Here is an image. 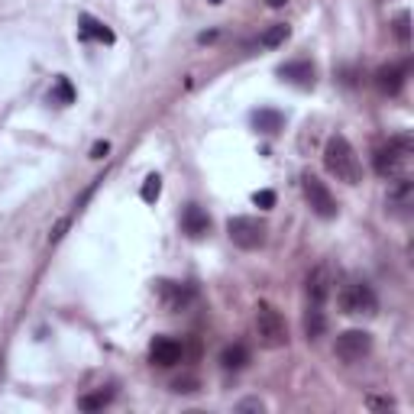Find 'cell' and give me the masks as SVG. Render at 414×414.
I'll return each instance as SVG.
<instances>
[{
  "label": "cell",
  "instance_id": "cell-1",
  "mask_svg": "<svg viewBox=\"0 0 414 414\" xmlns=\"http://www.w3.org/2000/svg\"><path fill=\"white\" fill-rule=\"evenodd\" d=\"M324 169L337 182H346V184H360L362 182V165L356 159V149L350 146L346 136H330L327 146H324Z\"/></svg>",
  "mask_w": 414,
  "mask_h": 414
},
{
  "label": "cell",
  "instance_id": "cell-2",
  "mask_svg": "<svg viewBox=\"0 0 414 414\" xmlns=\"http://www.w3.org/2000/svg\"><path fill=\"white\" fill-rule=\"evenodd\" d=\"M256 337H259V343L268 346V350H278V346L288 343V324H285V317L278 314L272 304H266V301L256 307Z\"/></svg>",
  "mask_w": 414,
  "mask_h": 414
},
{
  "label": "cell",
  "instance_id": "cell-3",
  "mask_svg": "<svg viewBox=\"0 0 414 414\" xmlns=\"http://www.w3.org/2000/svg\"><path fill=\"white\" fill-rule=\"evenodd\" d=\"M266 233H268V227L259 217L243 214V217H230L227 220V237L239 249H259V246H266Z\"/></svg>",
  "mask_w": 414,
  "mask_h": 414
},
{
  "label": "cell",
  "instance_id": "cell-4",
  "mask_svg": "<svg viewBox=\"0 0 414 414\" xmlns=\"http://www.w3.org/2000/svg\"><path fill=\"white\" fill-rule=\"evenodd\" d=\"M408 155H411V139H408V136H395V139H389L385 146L376 149L372 165H376V172L382 178H395L401 172V165L408 162Z\"/></svg>",
  "mask_w": 414,
  "mask_h": 414
},
{
  "label": "cell",
  "instance_id": "cell-5",
  "mask_svg": "<svg viewBox=\"0 0 414 414\" xmlns=\"http://www.w3.org/2000/svg\"><path fill=\"white\" fill-rule=\"evenodd\" d=\"M340 307H343V314H376L379 298L366 282H353L340 292Z\"/></svg>",
  "mask_w": 414,
  "mask_h": 414
},
{
  "label": "cell",
  "instance_id": "cell-6",
  "mask_svg": "<svg viewBox=\"0 0 414 414\" xmlns=\"http://www.w3.org/2000/svg\"><path fill=\"white\" fill-rule=\"evenodd\" d=\"M369 350H372V337L366 330H343L333 343V353L343 362H360L362 356H369Z\"/></svg>",
  "mask_w": 414,
  "mask_h": 414
},
{
  "label": "cell",
  "instance_id": "cell-7",
  "mask_svg": "<svg viewBox=\"0 0 414 414\" xmlns=\"http://www.w3.org/2000/svg\"><path fill=\"white\" fill-rule=\"evenodd\" d=\"M301 182H304V194H307L311 211H314L317 217H324V220H333V217H337V201H333V194H330L327 184H324L321 178H314V175H304Z\"/></svg>",
  "mask_w": 414,
  "mask_h": 414
},
{
  "label": "cell",
  "instance_id": "cell-8",
  "mask_svg": "<svg viewBox=\"0 0 414 414\" xmlns=\"http://www.w3.org/2000/svg\"><path fill=\"white\" fill-rule=\"evenodd\" d=\"M155 292H159V301L169 314H178V311H184L194 301V288L191 285H182V282H159Z\"/></svg>",
  "mask_w": 414,
  "mask_h": 414
},
{
  "label": "cell",
  "instance_id": "cell-9",
  "mask_svg": "<svg viewBox=\"0 0 414 414\" xmlns=\"http://www.w3.org/2000/svg\"><path fill=\"white\" fill-rule=\"evenodd\" d=\"M307 298H311V304H324V301L330 298V292H333V276H330L327 266H317L307 272Z\"/></svg>",
  "mask_w": 414,
  "mask_h": 414
},
{
  "label": "cell",
  "instance_id": "cell-10",
  "mask_svg": "<svg viewBox=\"0 0 414 414\" xmlns=\"http://www.w3.org/2000/svg\"><path fill=\"white\" fill-rule=\"evenodd\" d=\"M182 356H184L182 343H178V340H172V337H155L153 346H149V360H153L155 366H162V369H169V366H175V362H182Z\"/></svg>",
  "mask_w": 414,
  "mask_h": 414
},
{
  "label": "cell",
  "instance_id": "cell-11",
  "mask_svg": "<svg viewBox=\"0 0 414 414\" xmlns=\"http://www.w3.org/2000/svg\"><path fill=\"white\" fill-rule=\"evenodd\" d=\"M389 211H395V214H408V207L414 204V184L408 182V178H395V182L389 184Z\"/></svg>",
  "mask_w": 414,
  "mask_h": 414
},
{
  "label": "cell",
  "instance_id": "cell-12",
  "mask_svg": "<svg viewBox=\"0 0 414 414\" xmlns=\"http://www.w3.org/2000/svg\"><path fill=\"white\" fill-rule=\"evenodd\" d=\"M405 65H382V69L376 71V85L382 94H398L401 88H405Z\"/></svg>",
  "mask_w": 414,
  "mask_h": 414
},
{
  "label": "cell",
  "instance_id": "cell-13",
  "mask_svg": "<svg viewBox=\"0 0 414 414\" xmlns=\"http://www.w3.org/2000/svg\"><path fill=\"white\" fill-rule=\"evenodd\" d=\"M182 227H184L188 237L198 239V237H204V233L211 230V217H207L198 204H188L184 207V214H182Z\"/></svg>",
  "mask_w": 414,
  "mask_h": 414
},
{
  "label": "cell",
  "instance_id": "cell-14",
  "mask_svg": "<svg viewBox=\"0 0 414 414\" xmlns=\"http://www.w3.org/2000/svg\"><path fill=\"white\" fill-rule=\"evenodd\" d=\"M278 75H282L285 81L298 85V88H311V85H314V65H311V61H288V65H282V69H278Z\"/></svg>",
  "mask_w": 414,
  "mask_h": 414
},
{
  "label": "cell",
  "instance_id": "cell-15",
  "mask_svg": "<svg viewBox=\"0 0 414 414\" xmlns=\"http://www.w3.org/2000/svg\"><path fill=\"white\" fill-rule=\"evenodd\" d=\"M78 23H81V36L85 39H97V42H114V32H110L107 23H100L94 20L91 13H81L78 16Z\"/></svg>",
  "mask_w": 414,
  "mask_h": 414
},
{
  "label": "cell",
  "instance_id": "cell-16",
  "mask_svg": "<svg viewBox=\"0 0 414 414\" xmlns=\"http://www.w3.org/2000/svg\"><path fill=\"white\" fill-rule=\"evenodd\" d=\"M246 362H249V350H246L243 343H230V346H223V353H220V366L227 369V372H239V369H246Z\"/></svg>",
  "mask_w": 414,
  "mask_h": 414
},
{
  "label": "cell",
  "instance_id": "cell-17",
  "mask_svg": "<svg viewBox=\"0 0 414 414\" xmlns=\"http://www.w3.org/2000/svg\"><path fill=\"white\" fill-rule=\"evenodd\" d=\"M304 333L307 340H321L327 333V314L321 311V304H311L304 314Z\"/></svg>",
  "mask_w": 414,
  "mask_h": 414
},
{
  "label": "cell",
  "instance_id": "cell-18",
  "mask_svg": "<svg viewBox=\"0 0 414 414\" xmlns=\"http://www.w3.org/2000/svg\"><path fill=\"white\" fill-rule=\"evenodd\" d=\"M253 123H256V130L259 133H278L285 126V117L278 114V110H256L253 114Z\"/></svg>",
  "mask_w": 414,
  "mask_h": 414
},
{
  "label": "cell",
  "instance_id": "cell-19",
  "mask_svg": "<svg viewBox=\"0 0 414 414\" xmlns=\"http://www.w3.org/2000/svg\"><path fill=\"white\" fill-rule=\"evenodd\" d=\"M114 401V389H97V391H88L78 398V408L81 411H100V408H107Z\"/></svg>",
  "mask_w": 414,
  "mask_h": 414
},
{
  "label": "cell",
  "instance_id": "cell-20",
  "mask_svg": "<svg viewBox=\"0 0 414 414\" xmlns=\"http://www.w3.org/2000/svg\"><path fill=\"white\" fill-rule=\"evenodd\" d=\"M285 39H288V26H285V23H276V26H268V30L259 36V46H262V49H278Z\"/></svg>",
  "mask_w": 414,
  "mask_h": 414
},
{
  "label": "cell",
  "instance_id": "cell-21",
  "mask_svg": "<svg viewBox=\"0 0 414 414\" xmlns=\"http://www.w3.org/2000/svg\"><path fill=\"white\" fill-rule=\"evenodd\" d=\"M395 36H398L401 46H408V42H411V13H408V10H401L398 20H395Z\"/></svg>",
  "mask_w": 414,
  "mask_h": 414
},
{
  "label": "cell",
  "instance_id": "cell-22",
  "mask_svg": "<svg viewBox=\"0 0 414 414\" xmlns=\"http://www.w3.org/2000/svg\"><path fill=\"white\" fill-rule=\"evenodd\" d=\"M159 194H162V178L159 175H149L146 182H143V201H146V204H155V201H159Z\"/></svg>",
  "mask_w": 414,
  "mask_h": 414
},
{
  "label": "cell",
  "instance_id": "cell-23",
  "mask_svg": "<svg viewBox=\"0 0 414 414\" xmlns=\"http://www.w3.org/2000/svg\"><path fill=\"white\" fill-rule=\"evenodd\" d=\"M52 100H59V104H71V100H75V88L69 85V78H59V81H55Z\"/></svg>",
  "mask_w": 414,
  "mask_h": 414
},
{
  "label": "cell",
  "instance_id": "cell-24",
  "mask_svg": "<svg viewBox=\"0 0 414 414\" xmlns=\"http://www.w3.org/2000/svg\"><path fill=\"white\" fill-rule=\"evenodd\" d=\"M172 391H178V395H194L198 391V379L194 376H182L172 382Z\"/></svg>",
  "mask_w": 414,
  "mask_h": 414
},
{
  "label": "cell",
  "instance_id": "cell-25",
  "mask_svg": "<svg viewBox=\"0 0 414 414\" xmlns=\"http://www.w3.org/2000/svg\"><path fill=\"white\" fill-rule=\"evenodd\" d=\"M253 201H256V207H276V191H256L253 194Z\"/></svg>",
  "mask_w": 414,
  "mask_h": 414
},
{
  "label": "cell",
  "instance_id": "cell-26",
  "mask_svg": "<svg viewBox=\"0 0 414 414\" xmlns=\"http://www.w3.org/2000/svg\"><path fill=\"white\" fill-rule=\"evenodd\" d=\"M237 411H266V405H262L259 398H246L237 405Z\"/></svg>",
  "mask_w": 414,
  "mask_h": 414
},
{
  "label": "cell",
  "instance_id": "cell-27",
  "mask_svg": "<svg viewBox=\"0 0 414 414\" xmlns=\"http://www.w3.org/2000/svg\"><path fill=\"white\" fill-rule=\"evenodd\" d=\"M69 217H65V220H59V223H55V230L52 233H49V239H52V243H59V239H61V233H65V230H69Z\"/></svg>",
  "mask_w": 414,
  "mask_h": 414
},
{
  "label": "cell",
  "instance_id": "cell-28",
  "mask_svg": "<svg viewBox=\"0 0 414 414\" xmlns=\"http://www.w3.org/2000/svg\"><path fill=\"white\" fill-rule=\"evenodd\" d=\"M366 405H369V408H395V401H391V398H376V395H369Z\"/></svg>",
  "mask_w": 414,
  "mask_h": 414
},
{
  "label": "cell",
  "instance_id": "cell-29",
  "mask_svg": "<svg viewBox=\"0 0 414 414\" xmlns=\"http://www.w3.org/2000/svg\"><path fill=\"white\" fill-rule=\"evenodd\" d=\"M110 153V143H94L91 146V159H104Z\"/></svg>",
  "mask_w": 414,
  "mask_h": 414
},
{
  "label": "cell",
  "instance_id": "cell-30",
  "mask_svg": "<svg viewBox=\"0 0 414 414\" xmlns=\"http://www.w3.org/2000/svg\"><path fill=\"white\" fill-rule=\"evenodd\" d=\"M288 0H268V7H285Z\"/></svg>",
  "mask_w": 414,
  "mask_h": 414
},
{
  "label": "cell",
  "instance_id": "cell-31",
  "mask_svg": "<svg viewBox=\"0 0 414 414\" xmlns=\"http://www.w3.org/2000/svg\"><path fill=\"white\" fill-rule=\"evenodd\" d=\"M211 4H223V0H211Z\"/></svg>",
  "mask_w": 414,
  "mask_h": 414
}]
</instances>
